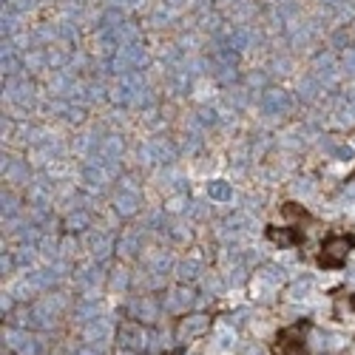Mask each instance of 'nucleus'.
Listing matches in <instances>:
<instances>
[{
	"label": "nucleus",
	"mask_w": 355,
	"mask_h": 355,
	"mask_svg": "<svg viewBox=\"0 0 355 355\" xmlns=\"http://www.w3.org/2000/svg\"><path fill=\"white\" fill-rule=\"evenodd\" d=\"M349 248H355V236H341V233H330L321 245V256L318 264L327 270H341L347 264V253Z\"/></svg>",
	"instance_id": "obj_1"
},
{
	"label": "nucleus",
	"mask_w": 355,
	"mask_h": 355,
	"mask_svg": "<svg viewBox=\"0 0 355 355\" xmlns=\"http://www.w3.org/2000/svg\"><path fill=\"white\" fill-rule=\"evenodd\" d=\"M310 324L302 321V324H293V327L282 330L279 338H276V352L279 355H307L304 349V333H307Z\"/></svg>",
	"instance_id": "obj_2"
},
{
	"label": "nucleus",
	"mask_w": 355,
	"mask_h": 355,
	"mask_svg": "<svg viewBox=\"0 0 355 355\" xmlns=\"http://www.w3.org/2000/svg\"><path fill=\"white\" fill-rule=\"evenodd\" d=\"M268 239L282 248H295V245H304V230L302 227H268Z\"/></svg>",
	"instance_id": "obj_3"
},
{
	"label": "nucleus",
	"mask_w": 355,
	"mask_h": 355,
	"mask_svg": "<svg viewBox=\"0 0 355 355\" xmlns=\"http://www.w3.org/2000/svg\"><path fill=\"white\" fill-rule=\"evenodd\" d=\"M284 216H295V219H307V211L304 208H299L295 202H287L284 205Z\"/></svg>",
	"instance_id": "obj_4"
},
{
	"label": "nucleus",
	"mask_w": 355,
	"mask_h": 355,
	"mask_svg": "<svg viewBox=\"0 0 355 355\" xmlns=\"http://www.w3.org/2000/svg\"><path fill=\"white\" fill-rule=\"evenodd\" d=\"M349 307H352V310H355V295H352V299H349Z\"/></svg>",
	"instance_id": "obj_5"
}]
</instances>
